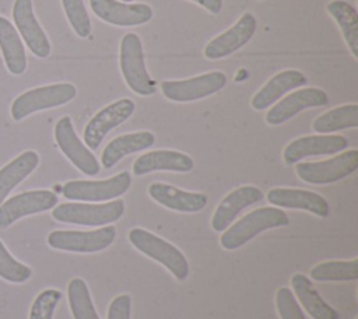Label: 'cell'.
I'll use <instances>...</instances> for the list:
<instances>
[{
  "label": "cell",
  "mask_w": 358,
  "mask_h": 319,
  "mask_svg": "<svg viewBox=\"0 0 358 319\" xmlns=\"http://www.w3.org/2000/svg\"><path fill=\"white\" fill-rule=\"evenodd\" d=\"M289 224V217L278 207H260L256 208L235 224L228 227L221 238L220 243L227 250H235L253 239L256 235L278 227Z\"/></svg>",
  "instance_id": "1"
},
{
  "label": "cell",
  "mask_w": 358,
  "mask_h": 319,
  "mask_svg": "<svg viewBox=\"0 0 358 319\" xmlns=\"http://www.w3.org/2000/svg\"><path fill=\"white\" fill-rule=\"evenodd\" d=\"M119 66L127 87L133 92L141 97H150L157 92V84L147 71L143 43L137 34L127 32L122 38L119 49Z\"/></svg>",
  "instance_id": "2"
},
{
  "label": "cell",
  "mask_w": 358,
  "mask_h": 319,
  "mask_svg": "<svg viewBox=\"0 0 358 319\" xmlns=\"http://www.w3.org/2000/svg\"><path fill=\"white\" fill-rule=\"evenodd\" d=\"M77 88L71 83H56L28 90L18 95L11 104V118L18 122L24 118L50 108L62 106L73 101Z\"/></svg>",
  "instance_id": "3"
},
{
  "label": "cell",
  "mask_w": 358,
  "mask_h": 319,
  "mask_svg": "<svg viewBox=\"0 0 358 319\" xmlns=\"http://www.w3.org/2000/svg\"><path fill=\"white\" fill-rule=\"evenodd\" d=\"M124 213V201L116 199L108 203H62L52 208V217L60 222L102 227L117 221Z\"/></svg>",
  "instance_id": "4"
},
{
  "label": "cell",
  "mask_w": 358,
  "mask_h": 319,
  "mask_svg": "<svg viewBox=\"0 0 358 319\" xmlns=\"http://www.w3.org/2000/svg\"><path fill=\"white\" fill-rule=\"evenodd\" d=\"M129 241L143 255L166 267L178 280H185L189 276V263L185 255L161 236L143 228H133L129 231Z\"/></svg>",
  "instance_id": "5"
},
{
  "label": "cell",
  "mask_w": 358,
  "mask_h": 319,
  "mask_svg": "<svg viewBox=\"0 0 358 319\" xmlns=\"http://www.w3.org/2000/svg\"><path fill=\"white\" fill-rule=\"evenodd\" d=\"M358 168V150L351 148L338 155L316 162H298V178L310 185H329L347 178Z\"/></svg>",
  "instance_id": "6"
},
{
  "label": "cell",
  "mask_w": 358,
  "mask_h": 319,
  "mask_svg": "<svg viewBox=\"0 0 358 319\" xmlns=\"http://www.w3.org/2000/svg\"><path fill=\"white\" fill-rule=\"evenodd\" d=\"M131 185V175L123 171L102 180H69L63 185L62 193L69 200L106 201L124 194Z\"/></svg>",
  "instance_id": "7"
},
{
  "label": "cell",
  "mask_w": 358,
  "mask_h": 319,
  "mask_svg": "<svg viewBox=\"0 0 358 319\" xmlns=\"http://www.w3.org/2000/svg\"><path fill=\"white\" fill-rule=\"evenodd\" d=\"M225 84L227 76L215 70L186 80H165L161 83V91L172 102H192L221 91Z\"/></svg>",
  "instance_id": "8"
},
{
  "label": "cell",
  "mask_w": 358,
  "mask_h": 319,
  "mask_svg": "<svg viewBox=\"0 0 358 319\" xmlns=\"http://www.w3.org/2000/svg\"><path fill=\"white\" fill-rule=\"evenodd\" d=\"M115 236L116 228L113 225L92 231L56 229L48 235V245L53 249L66 252L95 253L110 246Z\"/></svg>",
  "instance_id": "9"
},
{
  "label": "cell",
  "mask_w": 358,
  "mask_h": 319,
  "mask_svg": "<svg viewBox=\"0 0 358 319\" xmlns=\"http://www.w3.org/2000/svg\"><path fill=\"white\" fill-rule=\"evenodd\" d=\"M55 140L67 160L84 175L94 176L101 165L90 148L78 139L70 116H62L55 126Z\"/></svg>",
  "instance_id": "10"
},
{
  "label": "cell",
  "mask_w": 358,
  "mask_h": 319,
  "mask_svg": "<svg viewBox=\"0 0 358 319\" xmlns=\"http://www.w3.org/2000/svg\"><path fill=\"white\" fill-rule=\"evenodd\" d=\"M57 206V196L45 189L18 193L0 204V228H8L17 220L52 210Z\"/></svg>",
  "instance_id": "11"
},
{
  "label": "cell",
  "mask_w": 358,
  "mask_h": 319,
  "mask_svg": "<svg viewBox=\"0 0 358 319\" xmlns=\"http://www.w3.org/2000/svg\"><path fill=\"white\" fill-rule=\"evenodd\" d=\"M134 102L130 98L117 99L98 111L84 129V143L90 150H96L105 136L126 122L134 112Z\"/></svg>",
  "instance_id": "12"
},
{
  "label": "cell",
  "mask_w": 358,
  "mask_h": 319,
  "mask_svg": "<svg viewBox=\"0 0 358 319\" xmlns=\"http://www.w3.org/2000/svg\"><path fill=\"white\" fill-rule=\"evenodd\" d=\"M257 28L256 17L246 11L225 32L211 39L204 48V56L210 60L224 59L243 48L255 35Z\"/></svg>",
  "instance_id": "13"
},
{
  "label": "cell",
  "mask_w": 358,
  "mask_h": 319,
  "mask_svg": "<svg viewBox=\"0 0 358 319\" xmlns=\"http://www.w3.org/2000/svg\"><path fill=\"white\" fill-rule=\"evenodd\" d=\"M90 6L98 18L116 27H137L148 22L152 18V8L145 3L90 0Z\"/></svg>",
  "instance_id": "14"
},
{
  "label": "cell",
  "mask_w": 358,
  "mask_h": 319,
  "mask_svg": "<svg viewBox=\"0 0 358 319\" xmlns=\"http://www.w3.org/2000/svg\"><path fill=\"white\" fill-rule=\"evenodd\" d=\"M13 21L28 49L36 57L45 59L50 55V42L35 17L32 0H14Z\"/></svg>",
  "instance_id": "15"
},
{
  "label": "cell",
  "mask_w": 358,
  "mask_h": 319,
  "mask_svg": "<svg viewBox=\"0 0 358 319\" xmlns=\"http://www.w3.org/2000/svg\"><path fill=\"white\" fill-rule=\"evenodd\" d=\"M327 104L329 97L323 90L316 87L301 88L291 92L285 98L280 99L274 106H271L266 113V122L271 126H277L285 123L305 109L324 106Z\"/></svg>",
  "instance_id": "16"
},
{
  "label": "cell",
  "mask_w": 358,
  "mask_h": 319,
  "mask_svg": "<svg viewBox=\"0 0 358 319\" xmlns=\"http://www.w3.org/2000/svg\"><path fill=\"white\" fill-rule=\"evenodd\" d=\"M347 146L348 140L338 134L302 136L287 144L282 151V160L287 165H292L306 157L330 155L344 151Z\"/></svg>",
  "instance_id": "17"
},
{
  "label": "cell",
  "mask_w": 358,
  "mask_h": 319,
  "mask_svg": "<svg viewBox=\"0 0 358 319\" xmlns=\"http://www.w3.org/2000/svg\"><path fill=\"white\" fill-rule=\"evenodd\" d=\"M263 199V192L252 185H245L229 192L217 206L211 227L217 232H224L235 220V217L246 207L260 201Z\"/></svg>",
  "instance_id": "18"
},
{
  "label": "cell",
  "mask_w": 358,
  "mask_h": 319,
  "mask_svg": "<svg viewBox=\"0 0 358 319\" xmlns=\"http://www.w3.org/2000/svg\"><path fill=\"white\" fill-rule=\"evenodd\" d=\"M267 201L275 207L309 211L317 217H327L329 203L316 192L292 187H273L267 192Z\"/></svg>",
  "instance_id": "19"
},
{
  "label": "cell",
  "mask_w": 358,
  "mask_h": 319,
  "mask_svg": "<svg viewBox=\"0 0 358 319\" xmlns=\"http://www.w3.org/2000/svg\"><path fill=\"white\" fill-rule=\"evenodd\" d=\"M148 194L161 206L180 213H197L207 204V196L204 193L182 190L162 182L151 183L148 186Z\"/></svg>",
  "instance_id": "20"
},
{
  "label": "cell",
  "mask_w": 358,
  "mask_h": 319,
  "mask_svg": "<svg viewBox=\"0 0 358 319\" xmlns=\"http://www.w3.org/2000/svg\"><path fill=\"white\" fill-rule=\"evenodd\" d=\"M306 84V77L302 71L288 69L273 76L252 98V108L256 111H264L275 104L281 97L294 88H299Z\"/></svg>",
  "instance_id": "21"
},
{
  "label": "cell",
  "mask_w": 358,
  "mask_h": 319,
  "mask_svg": "<svg viewBox=\"0 0 358 319\" xmlns=\"http://www.w3.org/2000/svg\"><path fill=\"white\" fill-rule=\"evenodd\" d=\"M193 160L185 153L175 150H155L140 155L134 161L133 173L141 176L155 171L189 172L193 169Z\"/></svg>",
  "instance_id": "22"
},
{
  "label": "cell",
  "mask_w": 358,
  "mask_h": 319,
  "mask_svg": "<svg viewBox=\"0 0 358 319\" xmlns=\"http://www.w3.org/2000/svg\"><path fill=\"white\" fill-rule=\"evenodd\" d=\"M155 143V136L151 132L141 130L126 133L110 140L102 151L101 164L105 169L115 166L123 157L150 148Z\"/></svg>",
  "instance_id": "23"
},
{
  "label": "cell",
  "mask_w": 358,
  "mask_h": 319,
  "mask_svg": "<svg viewBox=\"0 0 358 319\" xmlns=\"http://www.w3.org/2000/svg\"><path fill=\"white\" fill-rule=\"evenodd\" d=\"M291 287L294 291V295L299 299L303 309L309 313L313 319H338V312L331 308L316 291V288L312 285L310 280L302 274L295 273L291 277Z\"/></svg>",
  "instance_id": "24"
},
{
  "label": "cell",
  "mask_w": 358,
  "mask_h": 319,
  "mask_svg": "<svg viewBox=\"0 0 358 319\" xmlns=\"http://www.w3.org/2000/svg\"><path fill=\"white\" fill-rule=\"evenodd\" d=\"M0 49L7 70L14 76H21L27 70V55L21 36L15 27L0 15Z\"/></svg>",
  "instance_id": "25"
},
{
  "label": "cell",
  "mask_w": 358,
  "mask_h": 319,
  "mask_svg": "<svg viewBox=\"0 0 358 319\" xmlns=\"http://www.w3.org/2000/svg\"><path fill=\"white\" fill-rule=\"evenodd\" d=\"M39 164V155L34 150H28L17 155L0 169V204L10 192L31 175Z\"/></svg>",
  "instance_id": "26"
},
{
  "label": "cell",
  "mask_w": 358,
  "mask_h": 319,
  "mask_svg": "<svg viewBox=\"0 0 358 319\" xmlns=\"http://www.w3.org/2000/svg\"><path fill=\"white\" fill-rule=\"evenodd\" d=\"M327 13L333 17L341 29L343 38L351 52L358 57V13L357 10L344 0H331L326 6Z\"/></svg>",
  "instance_id": "27"
},
{
  "label": "cell",
  "mask_w": 358,
  "mask_h": 319,
  "mask_svg": "<svg viewBox=\"0 0 358 319\" xmlns=\"http://www.w3.org/2000/svg\"><path fill=\"white\" fill-rule=\"evenodd\" d=\"M312 127L316 133L326 134L344 129H355L358 127V105L347 104L337 108H333L320 116H317Z\"/></svg>",
  "instance_id": "28"
},
{
  "label": "cell",
  "mask_w": 358,
  "mask_h": 319,
  "mask_svg": "<svg viewBox=\"0 0 358 319\" xmlns=\"http://www.w3.org/2000/svg\"><path fill=\"white\" fill-rule=\"evenodd\" d=\"M315 281H352L358 278V259L327 260L310 269Z\"/></svg>",
  "instance_id": "29"
},
{
  "label": "cell",
  "mask_w": 358,
  "mask_h": 319,
  "mask_svg": "<svg viewBox=\"0 0 358 319\" xmlns=\"http://www.w3.org/2000/svg\"><path fill=\"white\" fill-rule=\"evenodd\" d=\"M67 299L74 319H101L94 308L87 283L80 278H71L67 285Z\"/></svg>",
  "instance_id": "30"
},
{
  "label": "cell",
  "mask_w": 358,
  "mask_h": 319,
  "mask_svg": "<svg viewBox=\"0 0 358 319\" xmlns=\"http://www.w3.org/2000/svg\"><path fill=\"white\" fill-rule=\"evenodd\" d=\"M32 276L31 267L17 260L0 239V277L8 283H25Z\"/></svg>",
  "instance_id": "31"
},
{
  "label": "cell",
  "mask_w": 358,
  "mask_h": 319,
  "mask_svg": "<svg viewBox=\"0 0 358 319\" xmlns=\"http://www.w3.org/2000/svg\"><path fill=\"white\" fill-rule=\"evenodd\" d=\"M64 14L73 31L80 38H87L91 34V20L83 0H62Z\"/></svg>",
  "instance_id": "32"
},
{
  "label": "cell",
  "mask_w": 358,
  "mask_h": 319,
  "mask_svg": "<svg viewBox=\"0 0 358 319\" xmlns=\"http://www.w3.org/2000/svg\"><path fill=\"white\" fill-rule=\"evenodd\" d=\"M62 299V292L55 288L41 291L34 299L29 311V319H53L57 304Z\"/></svg>",
  "instance_id": "33"
},
{
  "label": "cell",
  "mask_w": 358,
  "mask_h": 319,
  "mask_svg": "<svg viewBox=\"0 0 358 319\" xmlns=\"http://www.w3.org/2000/svg\"><path fill=\"white\" fill-rule=\"evenodd\" d=\"M275 308L281 319H305L302 308L291 288L280 287L275 292Z\"/></svg>",
  "instance_id": "34"
},
{
  "label": "cell",
  "mask_w": 358,
  "mask_h": 319,
  "mask_svg": "<svg viewBox=\"0 0 358 319\" xmlns=\"http://www.w3.org/2000/svg\"><path fill=\"white\" fill-rule=\"evenodd\" d=\"M131 298L129 294L117 295L108 308V319H131Z\"/></svg>",
  "instance_id": "35"
},
{
  "label": "cell",
  "mask_w": 358,
  "mask_h": 319,
  "mask_svg": "<svg viewBox=\"0 0 358 319\" xmlns=\"http://www.w3.org/2000/svg\"><path fill=\"white\" fill-rule=\"evenodd\" d=\"M192 1L204 7L211 14H218L222 8V0H192Z\"/></svg>",
  "instance_id": "36"
},
{
  "label": "cell",
  "mask_w": 358,
  "mask_h": 319,
  "mask_svg": "<svg viewBox=\"0 0 358 319\" xmlns=\"http://www.w3.org/2000/svg\"><path fill=\"white\" fill-rule=\"evenodd\" d=\"M120 1H123V3H131L133 0H120Z\"/></svg>",
  "instance_id": "37"
}]
</instances>
